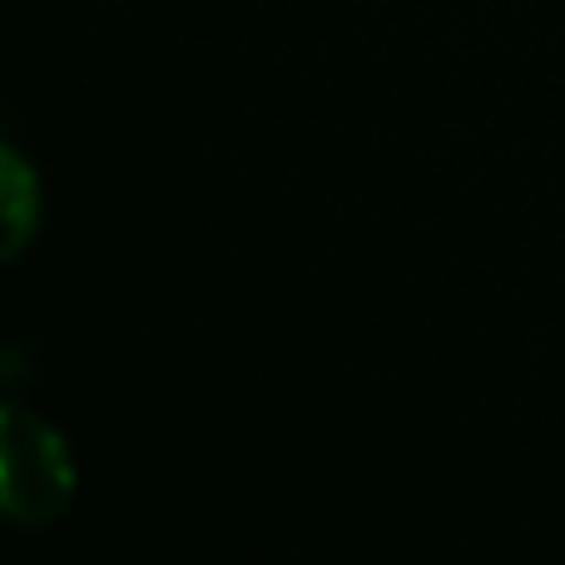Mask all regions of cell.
I'll list each match as a JSON object with an SVG mask.
<instances>
[{
	"instance_id": "1",
	"label": "cell",
	"mask_w": 565,
	"mask_h": 565,
	"mask_svg": "<svg viewBox=\"0 0 565 565\" xmlns=\"http://www.w3.org/2000/svg\"><path fill=\"white\" fill-rule=\"evenodd\" d=\"M0 461H6V516L20 526H50L70 511L75 501V467L70 451L55 431L25 407H6V427H0Z\"/></svg>"
},
{
	"instance_id": "2",
	"label": "cell",
	"mask_w": 565,
	"mask_h": 565,
	"mask_svg": "<svg viewBox=\"0 0 565 565\" xmlns=\"http://www.w3.org/2000/svg\"><path fill=\"white\" fill-rule=\"evenodd\" d=\"M6 204H10V248L6 254L15 258L40 218V184L30 179V169L20 164L15 149H6Z\"/></svg>"
}]
</instances>
